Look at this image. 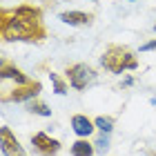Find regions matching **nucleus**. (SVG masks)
<instances>
[{
	"label": "nucleus",
	"mask_w": 156,
	"mask_h": 156,
	"mask_svg": "<svg viewBox=\"0 0 156 156\" xmlns=\"http://www.w3.org/2000/svg\"><path fill=\"white\" fill-rule=\"evenodd\" d=\"M40 25V11L31 7H20L13 11V18L2 23V34L7 40H34L42 36V31H36Z\"/></svg>",
	"instance_id": "nucleus-1"
},
{
	"label": "nucleus",
	"mask_w": 156,
	"mask_h": 156,
	"mask_svg": "<svg viewBox=\"0 0 156 156\" xmlns=\"http://www.w3.org/2000/svg\"><path fill=\"white\" fill-rule=\"evenodd\" d=\"M101 65L105 69H109L112 74H123L125 69H136L138 62L132 56L129 49H125V47H109L107 54L101 58Z\"/></svg>",
	"instance_id": "nucleus-2"
},
{
	"label": "nucleus",
	"mask_w": 156,
	"mask_h": 156,
	"mask_svg": "<svg viewBox=\"0 0 156 156\" xmlns=\"http://www.w3.org/2000/svg\"><path fill=\"white\" fill-rule=\"evenodd\" d=\"M67 78H69V85H72L74 89H85V87H87V85L96 78V72H94L89 65L78 62V65H74V67L67 69Z\"/></svg>",
	"instance_id": "nucleus-3"
},
{
	"label": "nucleus",
	"mask_w": 156,
	"mask_h": 156,
	"mask_svg": "<svg viewBox=\"0 0 156 156\" xmlns=\"http://www.w3.org/2000/svg\"><path fill=\"white\" fill-rule=\"evenodd\" d=\"M0 150L5 156H27L23 145L18 143V138L11 134L9 127H0Z\"/></svg>",
	"instance_id": "nucleus-4"
},
{
	"label": "nucleus",
	"mask_w": 156,
	"mask_h": 156,
	"mask_svg": "<svg viewBox=\"0 0 156 156\" xmlns=\"http://www.w3.org/2000/svg\"><path fill=\"white\" fill-rule=\"evenodd\" d=\"M31 143H34V147H36V152H38L40 156H56V154H58V150H60V143H58L56 138L47 136L45 132L34 134V136H31Z\"/></svg>",
	"instance_id": "nucleus-5"
},
{
	"label": "nucleus",
	"mask_w": 156,
	"mask_h": 156,
	"mask_svg": "<svg viewBox=\"0 0 156 156\" xmlns=\"http://www.w3.org/2000/svg\"><path fill=\"white\" fill-rule=\"evenodd\" d=\"M72 129H74L80 138H87L89 134L96 129V125H94V120H89L87 116L76 114V116H72Z\"/></svg>",
	"instance_id": "nucleus-6"
},
{
	"label": "nucleus",
	"mask_w": 156,
	"mask_h": 156,
	"mask_svg": "<svg viewBox=\"0 0 156 156\" xmlns=\"http://www.w3.org/2000/svg\"><path fill=\"white\" fill-rule=\"evenodd\" d=\"M38 91H40V83H34V85H27V87H23V89H16L11 96H5L2 101H5V103H7V101H16V103L29 101V98L38 96Z\"/></svg>",
	"instance_id": "nucleus-7"
},
{
	"label": "nucleus",
	"mask_w": 156,
	"mask_h": 156,
	"mask_svg": "<svg viewBox=\"0 0 156 156\" xmlns=\"http://www.w3.org/2000/svg\"><path fill=\"white\" fill-rule=\"evenodd\" d=\"M62 23L72 25V27H80V25H89L91 23V16L89 13H83V11H65L58 16Z\"/></svg>",
	"instance_id": "nucleus-8"
},
{
	"label": "nucleus",
	"mask_w": 156,
	"mask_h": 156,
	"mask_svg": "<svg viewBox=\"0 0 156 156\" xmlns=\"http://www.w3.org/2000/svg\"><path fill=\"white\" fill-rule=\"evenodd\" d=\"M0 76H2V80H7V78H13V80H16V83H20V85H27V76H25V74H20L18 69L9 67L7 62H2V69H0Z\"/></svg>",
	"instance_id": "nucleus-9"
},
{
	"label": "nucleus",
	"mask_w": 156,
	"mask_h": 156,
	"mask_svg": "<svg viewBox=\"0 0 156 156\" xmlns=\"http://www.w3.org/2000/svg\"><path fill=\"white\" fill-rule=\"evenodd\" d=\"M94 147H91V143H87L85 138L76 140V143L72 145V156H94Z\"/></svg>",
	"instance_id": "nucleus-10"
},
{
	"label": "nucleus",
	"mask_w": 156,
	"mask_h": 156,
	"mask_svg": "<svg viewBox=\"0 0 156 156\" xmlns=\"http://www.w3.org/2000/svg\"><path fill=\"white\" fill-rule=\"evenodd\" d=\"M94 125H96L103 134H109L112 129H114V118H109V116H98V118L94 120Z\"/></svg>",
	"instance_id": "nucleus-11"
},
{
	"label": "nucleus",
	"mask_w": 156,
	"mask_h": 156,
	"mask_svg": "<svg viewBox=\"0 0 156 156\" xmlns=\"http://www.w3.org/2000/svg\"><path fill=\"white\" fill-rule=\"evenodd\" d=\"M29 112L31 114H38V116H45V118L51 116V109H47L45 103H29Z\"/></svg>",
	"instance_id": "nucleus-12"
},
{
	"label": "nucleus",
	"mask_w": 156,
	"mask_h": 156,
	"mask_svg": "<svg viewBox=\"0 0 156 156\" xmlns=\"http://www.w3.org/2000/svg\"><path fill=\"white\" fill-rule=\"evenodd\" d=\"M94 145H96V152H98V154H105V152L109 150V138H107V134L98 136V140H96Z\"/></svg>",
	"instance_id": "nucleus-13"
},
{
	"label": "nucleus",
	"mask_w": 156,
	"mask_h": 156,
	"mask_svg": "<svg viewBox=\"0 0 156 156\" xmlns=\"http://www.w3.org/2000/svg\"><path fill=\"white\" fill-rule=\"evenodd\" d=\"M49 78H51V83H54V87H56V94H60V96H62V94H67L65 83H62L58 76H56V74H49Z\"/></svg>",
	"instance_id": "nucleus-14"
},
{
	"label": "nucleus",
	"mask_w": 156,
	"mask_h": 156,
	"mask_svg": "<svg viewBox=\"0 0 156 156\" xmlns=\"http://www.w3.org/2000/svg\"><path fill=\"white\" fill-rule=\"evenodd\" d=\"M152 49H156V40H152V42H145V45L140 47V51H152Z\"/></svg>",
	"instance_id": "nucleus-15"
},
{
	"label": "nucleus",
	"mask_w": 156,
	"mask_h": 156,
	"mask_svg": "<svg viewBox=\"0 0 156 156\" xmlns=\"http://www.w3.org/2000/svg\"><path fill=\"white\" fill-rule=\"evenodd\" d=\"M154 31H156V25H154Z\"/></svg>",
	"instance_id": "nucleus-16"
}]
</instances>
